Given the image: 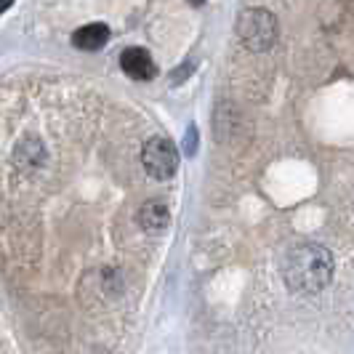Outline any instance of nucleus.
Here are the masks:
<instances>
[{
	"label": "nucleus",
	"instance_id": "nucleus-9",
	"mask_svg": "<svg viewBox=\"0 0 354 354\" xmlns=\"http://www.w3.org/2000/svg\"><path fill=\"white\" fill-rule=\"evenodd\" d=\"M189 3H192V6H203V3H205V0H189Z\"/></svg>",
	"mask_w": 354,
	"mask_h": 354
},
{
	"label": "nucleus",
	"instance_id": "nucleus-8",
	"mask_svg": "<svg viewBox=\"0 0 354 354\" xmlns=\"http://www.w3.org/2000/svg\"><path fill=\"white\" fill-rule=\"evenodd\" d=\"M14 0H3V6H0V11H8V6H11Z\"/></svg>",
	"mask_w": 354,
	"mask_h": 354
},
{
	"label": "nucleus",
	"instance_id": "nucleus-2",
	"mask_svg": "<svg viewBox=\"0 0 354 354\" xmlns=\"http://www.w3.org/2000/svg\"><path fill=\"white\" fill-rule=\"evenodd\" d=\"M237 35L250 51H266L277 37V19L264 8H248L237 19Z\"/></svg>",
	"mask_w": 354,
	"mask_h": 354
},
{
	"label": "nucleus",
	"instance_id": "nucleus-1",
	"mask_svg": "<svg viewBox=\"0 0 354 354\" xmlns=\"http://www.w3.org/2000/svg\"><path fill=\"white\" fill-rule=\"evenodd\" d=\"M285 280L293 290L315 293L333 277V256L319 245H299L285 259Z\"/></svg>",
	"mask_w": 354,
	"mask_h": 354
},
{
	"label": "nucleus",
	"instance_id": "nucleus-4",
	"mask_svg": "<svg viewBox=\"0 0 354 354\" xmlns=\"http://www.w3.org/2000/svg\"><path fill=\"white\" fill-rule=\"evenodd\" d=\"M120 67L133 80H152L158 75V67H155L152 56L144 51V48H139V46H131V48H125L120 53Z\"/></svg>",
	"mask_w": 354,
	"mask_h": 354
},
{
	"label": "nucleus",
	"instance_id": "nucleus-6",
	"mask_svg": "<svg viewBox=\"0 0 354 354\" xmlns=\"http://www.w3.org/2000/svg\"><path fill=\"white\" fill-rule=\"evenodd\" d=\"M139 227L147 232H162L168 224H171V211H168V205L165 203H160V200H149V203H144L142 208H139Z\"/></svg>",
	"mask_w": 354,
	"mask_h": 354
},
{
	"label": "nucleus",
	"instance_id": "nucleus-5",
	"mask_svg": "<svg viewBox=\"0 0 354 354\" xmlns=\"http://www.w3.org/2000/svg\"><path fill=\"white\" fill-rule=\"evenodd\" d=\"M106 40H109V27L102 24V21L77 27V30L72 32V46L80 48V51H99Z\"/></svg>",
	"mask_w": 354,
	"mask_h": 354
},
{
	"label": "nucleus",
	"instance_id": "nucleus-3",
	"mask_svg": "<svg viewBox=\"0 0 354 354\" xmlns=\"http://www.w3.org/2000/svg\"><path fill=\"white\" fill-rule=\"evenodd\" d=\"M142 162L147 168V174L158 181H165L176 174L178 168V149L176 144L165 136H155L144 144L142 149Z\"/></svg>",
	"mask_w": 354,
	"mask_h": 354
},
{
	"label": "nucleus",
	"instance_id": "nucleus-7",
	"mask_svg": "<svg viewBox=\"0 0 354 354\" xmlns=\"http://www.w3.org/2000/svg\"><path fill=\"white\" fill-rule=\"evenodd\" d=\"M195 133H197V131L192 128V131H189V136H187V152H189V155L195 152V144H197V142H195V139H197Z\"/></svg>",
	"mask_w": 354,
	"mask_h": 354
}]
</instances>
